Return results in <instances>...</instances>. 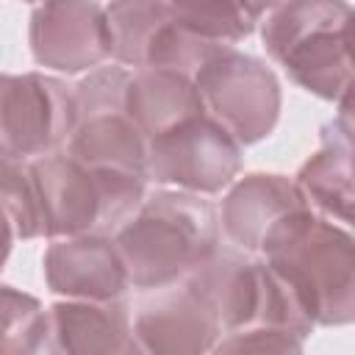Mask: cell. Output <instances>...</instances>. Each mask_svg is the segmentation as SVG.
<instances>
[{
  "mask_svg": "<svg viewBox=\"0 0 355 355\" xmlns=\"http://www.w3.org/2000/svg\"><path fill=\"white\" fill-rule=\"evenodd\" d=\"M302 341L305 338L291 330L252 324V327L222 333L211 352H300Z\"/></svg>",
  "mask_w": 355,
  "mask_h": 355,
  "instance_id": "21",
  "label": "cell"
},
{
  "mask_svg": "<svg viewBox=\"0 0 355 355\" xmlns=\"http://www.w3.org/2000/svg\"><path fill=\"white\" fill-rule=\"evenodd\" d=\"M44 352L69 355H130L141 352L133 336L130 316L116 300H64L47 311V341Z\"/></svg>",
  "mask_w": 355,
  "mask_h": 355,
  "instance_id": "14",
  "label": "cell"
},
{
  "mask_svg": "<svg viewBox=\"0 0 355 355\" xmlns=\"http://www.w3.org/2000/svg\"><path fill=\"white\" fill-rule=\"evenodd\" d=\"M241 169V144L205 111L147 139L144 178L194 194L227 189Z\"/></svg>",
  "mask_w": 355,
  "mask_h": 355,
  "instance_id": "7",
  "label": "cell"
},
{
  "mask_svg": "<svg viewBox=\"0 0 355 355\" xmlns=\"http://www.w3.org/2000/svg\"><path fill=\"white\" fill-rule=\"evenodd\" d=\"M25 3H42V0H25Z\"/></svg>",
  "mask_w": 355,
  "mask_h": 355,
  "instance_id": "24",
  "label": "cell"
},
{
  "mask_svg": "<svg viewBox=\"0 0 355 355\" xmlns=\"http://www.w3.org/2000/svg\"><path fill=\"white\" fill-rule=\"evenodd\" d=\"M14 239H17L14 225H11V219L6 216V211L0 208V269H3V263H6V258H8V252H11V247H14Z\"/></svg>",
  "mask_w": 355,
  "mask_h": 355,
  "instance_id": "22",
  "label": "cell"
},
{
  "mask_svg": "<svg viewBox=\"0 0 355 355\" xmlns=\"http://www.w3.org/2000/svg\"><path fill=\"white\" fill-rule=\"evenodd\" d=\"M114 244L136 288L183 280L219 244L216 208L194 191L161 189L144 194L136 214L114 233Z\"/></svg>",
  "mask_w": 355,
  "mask_h": 355,
  "instance_id": "2",
  "label": "cell"
},
{
  "mask_svg": "<svg viewBox=\"0 0 355 355\" xmlns=\"http://www.w3.org/2000/svg\"><path fill=\"white\" fill-rule=\"evenodd\" d=\"M311 208L294 180L283 175H244L222 200V230L233 247L261 252L266 236L294 211Z\"/></svg>",
  "mask_w": 355,
  "mask_h": 355,
  "instance_id": "13",
  "label": "cell"
},
{
  "mask_svg": "<svg viewBox=\"0 0 355 355\" xmlns=\"http://www.w3.org/2000/svg\"><path fill=\"white\" fill-rule=\"evenodd\" d=\"M125 111L139 130L153 139L197 114H205V103L191 75L164 67H141L130 72Z\"/></svg>",
  "mask_w": 355,
  "mask_h": 355,
  "instance_id": "16",
  "label": "cell"
},
{
  "mask_svg": "<svg viewBox=\"0 0 355 355\" xmlns=\"http://www.w3.org/2000/svg\"><path fill=\"white\" fill-rule=\"evenodd\" d=\"M349 25L347 0H277L261 25V39L297 86L338 103L352 86Z\"/></svg>",
  "mask_w": 355,
  "mask_h": 355,
  "instance_id": "3",
  "label": "cell"
},
{
  "mask_svg": "<svg viewBox=\"0 0 355 355\" xmlns=\"http://www.w3.org/2000/svg\"><path fill=\"white\" fill-rule=\"evenodd\" d=\"M47 311L42 302L14 286H0V355L44 352Z\"/></svg>",
  "mask_w": 355,
  "mask_h": 355,
  "instance_id": "19",
  "label": "cell"
},
{
  "mask_svg": "<svg viewBox=\"0 0 355 355\" xmlns=\"http://www.w3.org/2000/svg\"><path fill=\"white\" fill-rule=\"evenodd\" d=\"M44 233L50 239L78 233H116L144 200V175L122 169H92L67 153L31 161Z\"/></svg>",
  "mask_w": 355,
  "mask_h": 355,
  "instance_id": "4",
  "label": "cell"
},
{
  "mask_svg": "<svg viewBox=\"0 0 355 355\" xmlns=\"http://www.w3.org/2000/svg\"><path fill=\"white\" fill-rule=\"evenodd\" d=\"M28 42L39 67L67 75L111 58L105 8L97 0H42L31 14Z\"/></svg>",
  "mask_w": 355,
  "mask_h": 355,
  "instance_id": "11",
  "label": "cell"
},
{
  "mask_svg": "<svg viewBox=\"0 0 355 355\" xmlns=\"http://www.w3.org/2000/svg\"><path fill=\"white\" fill-rule=\"evenodd\" d=\"M111 58L122 67H164L194 75V69L219 44L202 42L169 14L166 0H111L105 6Z\"/></svg>",
  "mask_w": 355,
  "mask_h": 355,
  "instance_id": "9",
  "label": "cell"
},
{
  "mask_svg": "<svg viewBox=\"0 0 355 355\" xmlns=\"http://www.w3.org/2000/svg\"><path fill=\"white\" fill-rule=\"evenodd\" d=\"M53 294L67 300H119L130 280L122 255L105 233H78L53 241L42 258Z\"/></svg>",
  "mask_w": 355,
  "mask_h": 355,
  "instance_id": "12",
  "label": "cell"
},
{
  "mask_svg": "<svg viewBox=\"0 0 355 355\" xmlns=\"http://www.w3.org/2000/svg\"><path fill=\"white\" fill-rule=\"evenodd\" d=\"M0 208L11 219L17 239H36L44 233L42 200L31 161L0 158Z\"/></svg>",
  "mask_w": 355,
  "mask_h": 355,
  "instance_id": "20",
  "label": "cell"
},
{
  "mask_svg": "<svg viewBox=\"0 0 355 355\" xmlns=\"http://www.w3.org/2000/svg\"><path fill=\"white\" fill-rule=\"evenodd\" d=\"M183 280L214 308L222 333L269 324L308 338L313 330L311 316L286 280L275 275L266 261H255L239 247L216 244L214 252Z\"/></svg>",
  "mask_w": 355,
  "mask_h": 355,
  "instance_id": "5",
  "label": "cell"
},
{
  "mask_svg": "<svg viewBox=\"0 0 355 355\" xmlns=\"http://www.w3.org/2000/svg\"><path fill=\"white\" fill-rule=\"evenodd\" d=\"M194 86L205 111L239 141L255 144L266 139L280 119V80L255 55L219 44L194 69Z\"/></svg>",
  "mask_w": 355,
  "mask_h": 355,
  "instance_id": "6",
  "label": "cell"
},
{
  "mask_svg": "<svg viewBox=\"0 0 355 355\" xmlns=\"http://www.w3.org/2000/svg\"><path fill=\"white\" fill-rule=\"evenodd\" d=\"M261 255L313 324L341 327L355 319V258L347 227L300 208L266 236Z\"/></svg>",
  "mask_w": 355,
  "mask_h": 355,
  "instance_id": "1",
  "label": "cell"
},
{
  "mask_svg": "<svg viewBox=\"0 0 355 355\" xmlns=\"http://www.w3.org/2000/svg\"><path fill=\"white\" fill-rule=\"evenodd\" d=\"M341 108L333 122L322 130V147L313 153L297 172V189L305 202L322 211L327 219H338L344 225L352 222V116H349V94L338 100Z\"/></svg>",
  "mask_w": 355,
  "mask_h": 355,
  "instance_id": "15",
  "label": "cell"
},
{
  "mask_svg": "<svg viewBox=\"0 0 355 355\" xmlns=\"http://www.w3.org/2000/svg\"><path fill=\"white\" fill-rule=\"evenodd\" d=\"M67 155L92 169H122L144 175L147 136L122 108H103L75 116L67 139Z\"/></svg>",
  "mask_w": 355,
  "mask_h": 355,
  "instance_id": "17",
  "label": "cell"
},
{
  "mask_svg": "<svg viewBox=\"0 0 355 355\" xmlns=\"http://www.w3.org/2000/svg\"><path fill=\"white\" fill-rule=\"evenodd\" d=\"M166 6L178 28L211 44H236L255 31L239 0H166Z\"/></svg>",
  "mask_w": 355,
  "mask_h": 355,
  "instance_id": "18",
  "label": "cell"
},
{
  "mask_svg": "<svg viewBox=\"0 0 355 355\" xmlns=\"http://www.w3.org/2000/svg\"><path fill=\"white\" fill-rule=\"evenodd\" d=\"M133 308V336L141 352L155 355H200L211 352L222 336L214 308L186 280L144 288Z\"/></svg>",
  "mask_w": 355,
  "mask_h": 355,
  "instance_id": "10",
  "label": "cell"
},
{
  "mask_svg": "<svg viewBox=\"0 0 355 355\" xmlns=\"http://www.w3.org/2000/svg\"><path fill=\"white\" fill-rule=\"evenodd\" d=\"M275 3H277V0H239V6H241V8H244L255 22H258V19H261V17H263Z\"/></svg>",
  "mask_w": 355,
  "mask_h": 355,
  "instance_id": "23",
  "label": "cell"
},
{
  "mask_svg": "<svg viewBox=\"0 0 355 355\" xmlns=\"http://www.w3.org/2000/svg\"><path fill=\"white\" fill-rule=\"evenodd\" d=\"M72 125V86L42 72H0V158L28 161L55 153Z\"/></svg>",
  "mask_w": 355,
  "mask_h": 355,
  "instance_id": "8",
  "label": "cell"
}]
</instances>
